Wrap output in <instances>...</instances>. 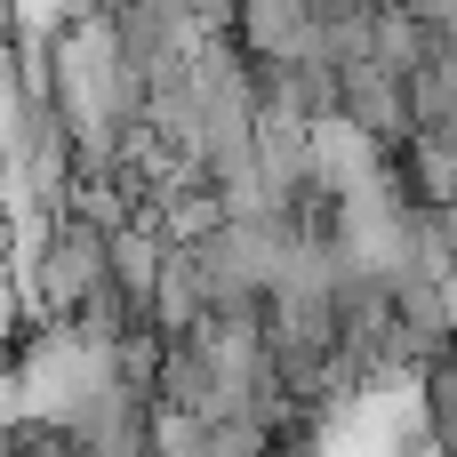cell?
<instances>
[{
    "label": "cell",
    "mask_w": 457,
    "mask_h": 457,
    "mask_svg": "<svg viewBox=\"0 0 457 457\" xmlns=\"http://www.w3.org/2000/svg\"><path fill=\"white\" fill-rule=\"evenodd\" d=\"M337 80H345V104H337V112L361 120L378 145H410V137H418V104H410V80H402V72H386V64L370 56V64H345Z\"/></svg>",
    "instance_id": "6da1fadb"
},
{
    "label": "cell",
    "mask_w": 457,
    "mask_h": 457,
    "mask_svg": "<svg viewBox=\"0 0 457 457\" xmlns=\"http://www.w3.org/2000/svg\"><path fill=\"white\" fill-rule=\"evenodd\" d=\"M313 32V0H241V48L249 64H281Z\"/></svg>",
    "instance_id": "7a4b0ae2"
},
{
    "label": "cell",
    "mask_w": 457,
    "mask_h": 457,
    "mask_svg": "<svg viewBox=\"0 0 457 457\" xmlns=\"http://www.w3.org/2000/svg\"><path fill=\"white\" fill-rule=\"evenodd\" d=\"M418 209H457V137H410V169Z\"/></svg>",
    "instance_id": "3957f363"
},
{
    "label": "cell",
    "mask_w": 457,
    "mask_h": 457,
    "mask_svg": "<svg viewBox=\"0 0 457 457\" xmlns=\"http://www.w3.org/2000/svg\"><path fill=\"white\" fill-rule=\"evenodd\" d=\"M394 8H410V16H426V24H442V0H394Z\"/></svg>",
    "instance_id": "277c9868"
}]
</instances>
